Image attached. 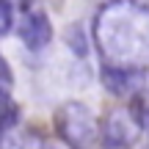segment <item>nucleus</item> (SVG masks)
Segmentation results:
<instances>
[{"mask_svg": "<svg viewBox=\"0 0 149 149\" xmlns=\"http://www.w3.org/2000/svg\"><path fill=\"white\" fill-rule=\"evenodd\" d=\"M19 122V108L11 94H0V135H8Z\"/></svg>", "mask_w": 149, "mask_h": 149, "instance_id": "39448f33", "label": "nucleus"}, {"mask_svg": "<svg viewBox=\"0 0 149 149\" xmlns=\"http://www.w3.org/2000/svg\"><path fill=\"white\" fill-rule=\"evenodd\" d=\"M14 28V3L11 0H0V36Z\"/></svg>", "mask_w": 149, "mask_h": 149, "instance_id": "423d86ee", "label": "nucleus"}, {"mask_svg": "<svg viewBox=\"0 0 149 149\" xmlns=\"http://www.w3.org/2000/svg\"><path fill=\"white\" fill-rule=\"evenodd\" d=\"M53 124L58 138L69 149H94V144L100 141V122L94 111L77 100L61 102L53 116Z\"/></svg>", "mask_w": 149, "mask_h": 149, "instance_id": "f257e3e1", "label": "nucleus"}, {"mask_svg": "<svg viewBox=\"0 0 149 149\" xmlns=\"http://www.w3.org/2000/svg\"><path fill=\"white\" fill-rule=\"evenodd\" d=\"M146 119L138 105H116L100 122V146L102 149H133L141 138Z\"/></svg>", "mask_w": 149, "mask_h": 149, "instance_id": "f03ea898", "label": "nucleus"}, {"mask_svg": "<svg viewBox=\"0 0 149 149\" xmlns=\"http://www.w3.org/2000/svg\"><path fill=\"white\" fill-rule=\"evenodd\" d=\"M146 127H149V113H146Z\"/></svg>", "mask_w": 149, "mask_h": 149, "instance_id": "1a4fd4ad", "label": "nucleus"}, {"mask_svg": "<svg viewBox=\"0 0 149 149\" xmlns=\"http://www.w3.org/2000/svg\"><path fill=\"white\" fill-rule=\"evenodd\" d=\"M11 86H14V72L0 55V94H11Z\"/></svg>", "mask_w": 149, "mask_h": 149, "instance_id": "0eeeda50", "label": "nucleus"}, {"mask_svg": "<svg viewBox=\"0 0 149 149\" xmlns=\"http://www.w3.org/2000/svg\"><path fill=\"white\" fill-rule=\"evenodd\" d=\"M17 33H19L22 44L28 50L39 53L53 42V22H50V17L44 11H28L17 25Z\"/></svg>", "mask_w": 149, "mask_h": 149, "instance_id": "7ed1b4c3", "label": "nucleus"}, {"mask_svg": "<svg viewBox=\"0 0 149 149\" xmlns=\"http://www.w3.org/2000/svg\"><path fill=\"white\" fill-rule=\"evenodd\" d=\"M102 80H105V88L116 97H133L138 91V72L127 69V66H111V69H105Z\"/></svg>", "mask_w": 149, "mask_h": 149, "instance_id": "20e7f679", "label": "nucleus"}, {"mask_svg": "<svg viewBox=\"0 0 149 149\" xmlns=\"http://www.w3.org/2000/svg\"><path fill=\"white\" fill-rule=\"evenodd\" d=\"M11 149H33V146H25V144H14ZM36 149H47V146H36Z\"/></svg>", "mask_w": 149, "mask_h": 149, "instance_id": "6e6552de", "label": "nucleus"}]
</instances>
